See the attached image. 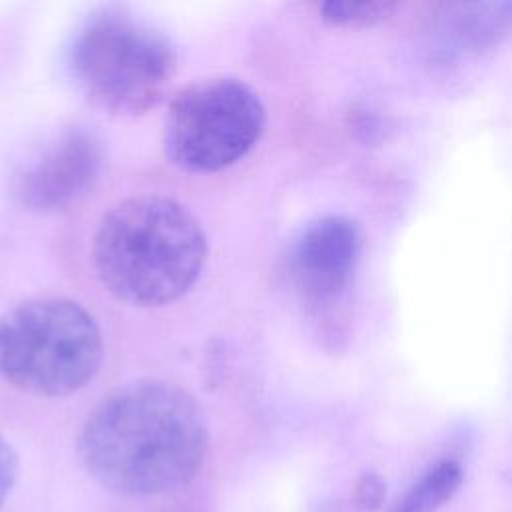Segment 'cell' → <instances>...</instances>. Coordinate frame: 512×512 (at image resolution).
I'll return each mask as SVG.
<instances>
[{
  "instance_id": "6da1fadb",
  "label": "cell",
  "mask_w": 512,
  "mask_h": 512,
  "mask_svg": "<svg viewBox=\"0 0 512 512\" xmlns=\"http://www.w3.org/2000/svg\"><path fill=\"white\" fill-rule=\"evenodd\" d=\"M208 424L184 388L140 378L118 386L84 420L78 456L106 490L158 496L186 486L202 468Z\"/></svg>"
},
{
  "instance_id": "7a4b0ae2",
  "label": "cell",
  "mask_w": 512,
  "mask_h": 512,
  "mask_svg": "<svg viewBox=\"0 0 512 512\" xmlns=\"http://www.w3.org/2000/svg\"><path fill=\"white\" fill-rule=\"evenodd\" d=\"M208 242L198 218L178 200L138 194L112 206L92 238L100 282L132 306H164L200 278Z\"/></svg>"
},
{
  "instance_id": "3957f363",
  "label": "cell",
  "mask_w": 512,
  "mask_h": 512,
  "mask_svg": "<svg viewBox=\"0 0 512 512\" xmlns=\"http://www.w3.org/2000/svg\"><path fill=\"white\" fill-rule=\"evenodd\" d=\"M68 64L86 98L118 116L154 108L178 66L168 38L124 8L92 14L72 38Z\"/></svg>"
},
{
  "instance_id": "277c9868",
  "label": "cell",
  "mask_w": 512,
  "mask_h": 512,
  "mask_svg": "<svg viewBox=\"0 0 512 512\" xmlns=\"http://www.w3.org/2000/svg\"><path fill=\"white\" fill-rule=\"evenodd\" d=\"M102 356V332L74 300L34 298L0 316V376L26 394H74L96 376Z\"/></svg>"
},
{
  "instance_id": "5b68a950",
  "label": "cell",
  "mask_w": 512,
  "mask_h": 512,
  "mask_svg": "<svg viewBox=\"0 0 512 512\" xmlns=\"http://www.w3.org/2000/svg\"><path fill=\"white\" fill-rule=\"evenodd\" d=\"M264 122V104L248 82L234 76L202 78L170 100L162 126L164 154L182 170L218 172L254 148Z\"/></svg>"
},
{
  "instance_id": "8992f818",
  "label": "cell",
  "mask_w": 512,
  "mask_h": 512,
  "mask_svg": "<svg viewBox=\"0 0 512 512\" xmlns=\"http://www.w3.org/2000/svg\"><path fill=\"white\" fill-rule=\"evenodd\" d=\"M360 232L350 218L324 216L310 222L288 254V276L306 304L330 308L338 304L356 272Z\"/></svg>"
},
{
  "instance_id": "52a82bcc",
  "label": "cell",
  "mask_w": 512,
  "mask_h": 512,
  "mask_svg": "<svg viewBox=\"0 0 512 512\" xmlns=\"http://www.w3.org/2000/svg\"><path fill=\"white\" fill-rule=\"evenodd\" d=\"M104 166L100 140L82 128L58 136L16 182L18 200L34 212H58L92 190Z\"/></svg>"
},
{
  "instance_id": "ba28073f",
  "label": "cell",
  "mask_w": 512,
  "mask_h": 512,
  "mask_svg": "<svg viewBox=\"0 0 512 512\" xmlns=\"http://www.w3.org/2000/svg\"><path fill=\"white\" fill-rule=\"evenodd\" d=\"M512 28V4H458L442 14L432 48L442 60L460 58L498 42Z\"/></svg>"
},
{
  "instance_id": "9c48e42d",
  "label": "cell",
  "mask_w": 512,
  "mask_h": 512,
  "mask_svg": "<svg viewBox=\"0 0 512 512\" xmlns=\"http://www.w3.org/2000/svg\"><path fill=\"white\" fill-rule=\"evenodd\" d=\"M462 478V464L456 458H440L394 500L388 512H440L458 492Z\"/></svg>"
},
{
  "instance_id": "30bf717a",
  "label": "cell",
  "mask_w": 512,
  "mask_h": 512,
  "mask_svg": "<svg viewBox=\"0 0 512 512\" xmlns=\"http://www.w3.org/2000/svg\"><path fill=\"white\" fill-rule=\"evenodd\" d=\"M324 22L342 28H364L386 20L396 2L390 0H330L318 6Z\"/></svg>"
},
{
  "instance_id": "8fae6325",
  "label": "cell",
  "mask_w": 512,
  "mask_h": 512,
  "mask_svg": "<svg viewBox=\"0 0 512 512\" xmlns=\"http://www.w3.org/2000/svg\"><path fill=\"white\" fill-rule=\"evenodd\" d=\"M384 496H386L384 480L378 474L370 472L358 478L352 492V506L358 512H376L382 508Z\"/></svg>"
},
{
  "instance_id": "7c38bea8",
  "label": "cell",
  "mask_w": 512,
  "mask_h": 512,
  "mask_svg": "<svg viewBox=\"0 0 512 512\" xmlns=\"http://www.w3.org/2000/svg\"><path fill=\"white\" fill-rule=\"evenodd\" d=\"M20 472L18 454L14 448L0 436V508L8 500Z\"/></svg>"
}]
</instances>
